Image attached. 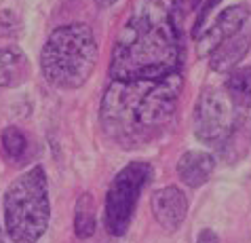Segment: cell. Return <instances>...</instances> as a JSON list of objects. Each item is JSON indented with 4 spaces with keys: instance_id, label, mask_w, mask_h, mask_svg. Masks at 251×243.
<instances>
[{
    "instance_id": "1",
    "label": "cell",
    "mask_w": 251,
    "mask_h": 243,
    "mask_svg": "<svg viewBox=\"0 0 251 243\" xmlns=\"http://www.w3.org/2000/svg\"><path fill=\"white\" fill-rule=\"evenodd\" d=\"M184 89L182 72L156 79L112 81L101 100V127L114 144L139 148L163 134Z\"/></svg>"
},
{
    "instance_id": "8",
    "label": "cell",
    "mask_w": 251,
    "mask_h": 243,
    "mask_svg": "<svg viewBox=\"0 0 251 243\" xmlns=\"http://www.w3.org/2000/svg\"><path fill=\"white\" fill-rule=\"evenodd\" d=\"M152 214L165 231H176L188 216V199L177 186H165L152 194Z\"/></svg>"
},
{
    "instance_id": "3",
    "label": "cell",
    "mask_w": 251,
    "mask_h": 243,
    "mask_svg": "<svg viewBox=\"0 0 251 243\" xmlns=\"http://www.w3.org/2000/svg\"><path fill=\"white\" fill-rule=\"evenodd\" d=\"M97 43L91 27L85 24H68L57 27L43 47L40 68L43 76L57 89L82 87L95 70Z\"/></svg>"
},
{
    "instance_id": "13",
    "label": "cell",
    "mask_w": 251,
    "mask_h": 243,
    "mask_svg": "<svg viewBox=\"0 0 251 243\" xmlns=\"http://www.w3.org/2000/svg\"><path fill=\"white\" fill-rule=\"evenodd\" d=\"M95 203L89 192L80 194L74 207V233L78 239H89L95 233Z\"/></svg>"
},
{
    "instance_id": "4",
    "label": "cell",
    "mask_w": 251,
    "mask_h": 243,
    "mask_svg": "<svg viewBox=\"0 0 251 243\" xmlns=\"http://www.w3.org/2000/svg\"><path fill=\"white\" fill-rule=\"evenodd\" d=\"M49 184L43 167L22 173L4 194V222L11 241L36 243L45 235L51 218Z\"/></svg>"
},
{
    "instance_id": "7",
    "label": "cell",
    "mask_w": 251,
    "mask_h": 243,
    "mask_svg": "<svg viewBox=\"0 0 251 243\" xmlns=\"http://www.w3.org/2000/svg\"><path fill=\"white\" fill-rule=\"evenodd\" d=\"M249 22V9L245 4L228 6L213 19V24L197 38V53L199 57H209L215 47H220L226 38L241 32Z\"/></svg>"
},
{
    "instance_id": "9",
    "label": "cell",
    "mask_w": 251,
    "mask_h": 243,
    "mask_svg": "<svg viewBox=\"0 0 251 243\" xmlns=\"http://www.w3.org/2000/svg\"><path fill=\"white\" fill-rule=\"evenodd\" d=\"M251 45V34L241 30L234 36L226 38L220 47L213 49V53L209 55V66L213 72H230L234 70L236 64L245 57Z\"/></svg>"
},
{
    "instance_id": "5",
    "label": "cell",
    "mask_w": 251,
    "mask_h": 243,
    "mask_svg": "<svg viewBox=\"0 0 251 243\" xmlns=\"http://www.w3.org/2000/svg\"><path fill=\"white\" fill-rule=\"evenodd\" d=\"M152 167L144 161H133L116 173L106 194V228L110 235L121 237L133 220L142 189L150 182Z\"/></svg>"
},
{
    "instance_id": "2",
    "label": "cell",
    "mask_w": 251,
    "mask_h": 243,
    "mask_svg": "<svg viewBox=\"0 0 251 243\" xmlns=\"http://www.w3.org/2000/svg\"><path fill=\"white\" fill-rule=\"evenodd\" d=\"M182 27L171 0H139L121 27L110 59L114 81L156 79L179 70Z\"/></svg>"
},
{
    "instance_id": "14",
    "label": "cell",
    "mask_w": 251,
    "mask_h": 243,
    "mask_svg": "<svg viewBox=\"0 0 251 243\" xmlns=\"http://www.w3.org/2000/svg\"><path fill=\"white\" fill-rule=\"evenodd\" d=\"M2 146L9 157L19 159V157H24L27 142H25V135L17 127H6L2 131Z\"/></svg>"
},
{
    "instance_id": "12",
    "label": "cell",
    "mask_w": 251,
    "mask_h": 243,
    "mask_svg": "<svg viewBox=\"0 0 251 243\" xmlns=\"http://www.w3.org/2000/svg\"><path fill=\"white\" fill-rule=\"evenodd\" d=\"M226 93L234 106H251V66L230 70L226 79Z\"/></svg>"
},
{
    "instance_id": "17",
    "label": "cell",
    "mask_w": 251,
    "mask_h": 243,
    "mask_svg": "<svg viewBox=\"0 0 251 243\" xmlns=\"http://www.w3.org/2000/svg\"><path fill=\"white\" fill-rule=\"evenodd\" d=\"M0 243H4V239H2V231H0Z\"/></svg>"
},
{
    "instance_id": "15",
    "label": "cell",
    "mask_w": 251,
    "mask_h": 243,
    "mask_svg": "<svg viewBox=\"0 0 251 243\" xmlns=\"http://www.w3.org/2000/svg\"><path fill=\"white\" fill-rule=\"evenodd\" d=\"M218 4H220V0H207V2H205L203 6H199L197 22H194V26H192V36H194V40H197V38L201 36V34L205 32L207 22H209V15H211V11H213Z\"/></svg>"
},
{
    "instance_id": "6",
    "label": "cell",
    "mask_w": 251,
    "mask_h": 243,
    "mask_svg": "<svg viewBox=\"0 0 251 243\" xmlns=\"http://www.w3.org/2000/svg\"><path fill=\"white\" fill-rule=\"evenodd\" d=\"M234 127V102L222 89L207 87L194 106V135L209 146L228 140Z\"/></svg>"
},
{
    "instance_id": "16",
    "label": "cell",
    "mask_w": 251,
    "mask_h": 243,
    "mask_svg": "<svg viewBox=\"0 0 251 243\" xmlns=\"http://www.w3.org/2000/svg\"><path fill=\"white\" fill-rule=\"evenodd\" d=\"M118 0H95V4L97 6H101V9H106V6H112V4H116Z\"/></svg>"
},
{
    "instance_id": "10",
    "label": "cell",
    "mask_w": 251,
    "mask_h": 243,
    "mask_svg": "<svg viewBox=\"0 0 251 243\" xmlns=\"http://www.w3.org/2000/svg\"><path fill=\"white\" fill-rule=\"evenodd\" d=\"M213 167H215V161L209 152L188 150L177 161V176L186 186L199 189V186H203L211 178Z\"/></svg>"
},
{
    "instance_id": "11",
    "label": "cell",
    "mask_w": 251,
    "mask_h": 243,
    "mask_svg": "<svg viewBox=\"0 0 251 243\" xmlns=\"http://www.w3.org/2000/svg\"><path fill=\"white\" fill-rule=\"evenodd\" d=\"M27 74V59L22 49L2 47L0 49V89L22 82Z\"/></svg>"
}]
</instances>
